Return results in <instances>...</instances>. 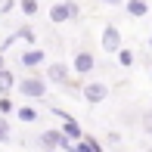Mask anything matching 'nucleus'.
<instances>
[{
    "mask_svg": "<svg viewBox=\"0 0 152 152\" xmlns=\"http://www.w3.org/2000/svg\"><path fill=\"white\" fill-rule=\"evenodd\" d=\"M78 16V3H72V0H65V3H56L50 10V19L53 22H68V19Z\"/></svg>",
    "mask_w": 152,
    "mask_h": 152,
    "instance_id": "nucleus-2",
    "label": "nucleus"
},
{
    "mask_svg": "<svg viewBox=\"0 0 152 152\" xmlns=\"http://www.w3.org/2000/svg\"><path fill=\"white\" fill-rule=\"evenodd\" d=\"M0 112H12V102L10 99H0Z\"/></svg>",
    "mask_w": 152,
    "mask_h": 152,
    "instance_id": "nucleus-17",
    "label": "nucleus"
},
{
    "mask_svg": "<svg viewBox=\"0 0 152 152\" xmlns=\"http://www.w3.org/2000/svg\"><path fill=\"white\" fill-rule=\"evenodd\" d=\"M102 47H106V53H118L121 50V31L115 28V25H106V28H102Z\"/></svg>",
    "mask_w": 152,
    "mask_h": 152,
    "instance_id": "nucleus-3",
    "label": "nucleus"
},
{
    "mask_svg": "<svg viewBox=\"0 0 152 152\" xmlns=\"http://www.w3.org/2000/svg\"><path fill=\"white\" fill-rule=\"evenodd\" d=\"M10 137V127H6V121H0V140H6Z\"/></svg>",
    "mask_w": 152,
    "mask_h": 152,
    "instance_id": "nucleus-18",
    "label": "nucleus"
},
{
    "mask_svg": "<svg viewBox=\"0 0 152 152\" xmlns=\"http://www.w3.org/2000/svg\"><path fill=\"white\" fill-rule=\"evenodd\" d=\"M40 146H47V149H72V143L65 140V130H47L40 137Z\"/></svg>",
    "mask_w": 152,
    "mask_h": 152,
    "instance_id": "nucleus-1",
    "label": "nucleus"
},
{
    "mask_svg": "<svg viewBox=\"0 0 152 152\" xmlns=\"http://www.w3.org/2000/svg\"><path fill=\"white\" fill-rule=\"evenodd\" d=\"M127 12L140 19V16H146V12H149V6H146V0H127Z\"/></svg>",
    "mask_w": 152,
    "mask_h": 152,
    "instance_id": "nucleus-8",
    "label": "nucleus"
},
{
    "mask_svg": "<svg viewBox=\"0 0 152 152\" xmlns=\"http://www.w3.org/2000/svg\"><path fill=\"white\" fill-rule=\"evenodd\" d=\"M56 115H62V118H65V137H72V140H81V127H78V121H72L68 118V112H56Z\"/></svg>",
    "mask_w": 152,
    "mask_h": 152,
    "instance_id": "nucleus-7",
    "label": "nucleus"
},
{
    "mask_svg": "<svg viewBox=\"0 0 152 152\" xmlns=\"http://www.w3.org/2000/svg\"><path fill=\"white\" fill-rule=\"evenodd\" d=\"M22 62H25V65H40V62H44V53H40V50H28L22 56Z\"/></svg>",
    "mask_w": 152,
    "mask_h": 152,
    "instance_id": "nucleus-9",
    "label": "nucleus"
},
{
    "mask_svg": "<svg viewBox=\"0 0 152 152\" xmlns=\"http://www.w3.org/2000/svg\"><path fill=\"white\" fill-rule=\"evenodd\" d=\"M0 62H3V56H0Z\"/></svg>",
    "mask_w": 152,
    "mask_h": 152,
    "instance_id": "nucleus-20",
    "label": "nucleus"
},
{
    "mask_svg": "<svg viewBox=\"0 0 152 152\" xmlns=\"http://www.w3.org/2000/svg\"><path fill=\"white\" fill-rule=\"evenodd\" d=\"M149 44H152V37H149Z\"/></svg>",
    "mask_w": 152,
    "mask_h": 152,
    "instance_id": "nucleus-21",
    "label": "nucleus"
},
{
    "mask_svg": "<svg viewBox=\"0 0 152 152\" xmlns=\"http://www.w3.org/2000/svg\"><path fill=\"white\" fill-rule=\"evenodd\" d=\"M106 93H109L106 84H87V87H84V99H87V102H102V99H106Z\"/></svg>",
    "mask_w": 152,
    "mask_h": 152,
    "instance_id": "nucleus-5",
    "label": "nucleus"
},
{
    "mask_svg": "<svg viewBox=\"0 0 152 152\" xmlns=\"http://www.w3.org/2000/svg\"><path fill=\"white\" fill-rule=\"evenodd\" d=\"M19 93H25V96H44L47 87H44V81L28 78V81H22V84H19Z\"/></svg>",
    "mask_w": 152,
    "mask_h": 152,
    "instance_id": "nucleus-4",
    "label": "nucleus"
},
{
    "mask_svg": "<svg viewBox=\"0 0 152 152\" xmlns=\"http://www.w3.org/2000/svg\"><path fill=\"white\" fill-rule=\"evenodd\" d=\"M106 3H121V0H106Z\"/></svg>",
    "mask_w": 152,
    "mask_h": 152,
    "instance_id": "nucleus-19",
    "label": "nucleus"
},
{
    "mask_svg": "<svg viewBox=\"0 0 152 152\" xmlns=\"http://www.w3.org/2000/svg\"><path fill=\"white\" fill-rule=\"evenodd\" d=\"M75 149H78V152H99V143H96V140H78Z\"/></svg>",
    "mask_w": 152,
    "mask_h": 152,
    "instance_id": "nucleus-10",
    "label": "nucleus"
},
{
    "mask_svg": "<svg viewBox=\"0 0 152 152\" xmlns=\"http://www.w3.org/2000/svg\"><path fill=\"white\" fill-rule=\"evenodd\" d=\"M10 87H12V75L0 68V93H6V90H10Z\"/></svg>",
    "mask_w": 152,
    "mask_h": 152,
    "instance_id": "nucleus-12",
    "label": "nucleus"
},
{
    "mask_svg": "<svg viewBox=\"0 0 152 152\" xmlns=\"http://www.w3.org/2000/svg\"><path fill=\"white\" fill-rule=\"evenodd\" d=\"M22 10L28 12V16H34V12H37V0H22Z\"/></svg>",
    "mask_w": 152,
    "mask_h": 152,
    "instance_id": "nucleus-15",
    "label": "nucleus"
},
{
    "mask_svg": "<svg viewBox=\"0 0 152 152\" xmlns=\"http://www.w3.org/2000/svg\"><path fill=\"white\" fill-rule=\"evenodd\" d=\"M19 118H22V121H34V118H37V112H34L31 106H22V109H19Z\"/></svg>",
    "mask_w": 152,
    "mask_h": 152,
    "instance_id": "nucleus-14",
    "label": "nucleus"
},
{
    "mask_svg": "<svg viewBox=\"0 0 152 152\" xmlns=\"http://www.w3.org/2000/svg\"><path fill=\"white\" fill-rule=\"evenodd\" d=\"M16 37H22V40H34V34H31V28H22Z\"/></svg>",
    "mask_w": 152,
    "mask_h": 152,
    "instance_id": "nucleus-16",
    "label": "nucleus"
},
{
    "mask_svg": "<svg viewBox=\"0 0 152 152\" xmlns=\"http://www.w3.org/2000/svg\"><path fill=\"white\" fill-rule=\"evenodd\" d=\"M75 72H78V75L93 72V56H90V53H78V56H75Z\"/></svg>",
    "mask_w": 152,
    "mask_h": 152,
    "instance_id": "nucleus-6",
    "label": "nucleus"
},
{
    "mask_svg": "<svg viewBox=\"0 0 152 152\" xmlns=\"http://www.w3.org/2000/svg\"><path fill=\"white\" fill-rule=\"evenodd\" d=\"M118 62L124 68H130V65H134V53H130V50H118Z\"/></svg>",
    "mask_w": 152,
    "mask_h": 152,
    "instance_id": "nucleus-13",
    "label": "nucleus"
},
{
    "mask_svg": "<svg viewBox=\"0 0 152 152\" xmlns=\"http://www.w3.org/2000/svg\"><path fill=\"white\" fill-rule=\"evenodd\" d=\"M50 78H53V81H62V84H65V78H68L65 65H50Z\"/></svg>",
    "mask_w": 152,
    "mask_h": 152,
    "instance_id": "nucleus-11",
    "label": "nucleus"
}]
</instances>
